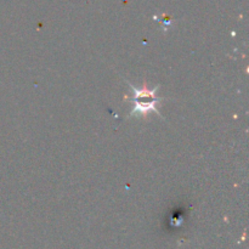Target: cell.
<instances>
[{"instance_id":"6da1fadb","label":"cell","mask_w":249,"mask_h":249,"mask_svg":"<svg viewBox=\"0 0 249 249\" xmlns=\"http://www.w3.org/2000/svg\"><path fill=\"white\" fill-rule=\"evenodd\" d=\"M131 90L134 91V99H135V107L131 111V114H146L150 111L157 112L160 116V112L156 108V104L160 101V99L156 97V91L158 90V87L155 89H148V88H141L136 89L135 87L130 85Z\"/></svg>"}]
</instances>
